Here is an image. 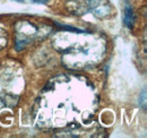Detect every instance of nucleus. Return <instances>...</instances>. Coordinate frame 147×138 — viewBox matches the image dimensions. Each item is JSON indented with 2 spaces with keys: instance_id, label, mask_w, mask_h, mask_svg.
Instances as JSON below:
<instances>
[{
  "instance_id": "f257e3e1",
  "label": "nucleus",
  "mask_w": 147,
  "mask_h": 138,
  "mask_svg": "<svg viewBox=\"0 0 147 138\" xmlns=\"http://www.w3.org/2000/svg\"><path fill=\"white\" fill-rule=\"evenodd\" d=\"M123 20L126 23V25L128 27H132L134 26V23H135V14H134V10L131 7H126L125 9V17H123Z\"/></svg>"
},
{
  "instance_id": "f03ea898",
  "label": "nucleus",
  "mask_w": 147,
  "mask_h": 138,
  "mask_svg": "<svg viewBox=\"0 0 147 138\" xmlns=\"http://www.w3.org/2000/svg\"><path fill=\"white\" fill-rule=\"evenodd\" d=\"M32 1H34V2H42V3H44V2H47L48 0H32Z\"/></svg>"
}]
</instances>
